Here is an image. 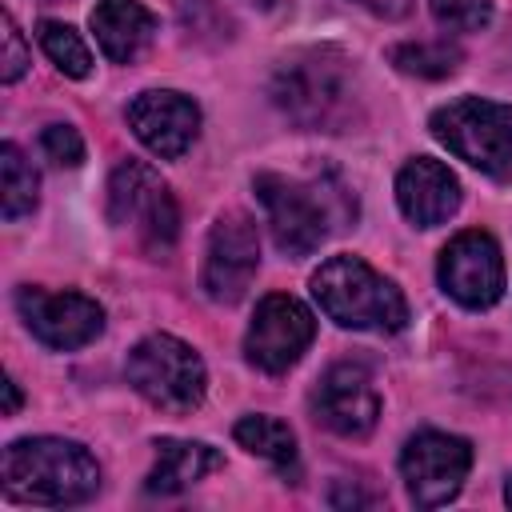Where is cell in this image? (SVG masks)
Listing matches in <instances>:
<instances>
[{"label": "cell", "mask_w": 512, "mask_h": 512, "mask_svg": "<svg viewBox=\"0 0 512 512\" xmlns=\"http://www.w3.org/2000/svg\"><path fill=\"white\" fill-rule=\"evenodd\" d=\"M0 480L24 504H84L100 488V464L76 440L28 436L12 440L0 456Z\"/></svg>", "instance_id": "6da1fadb"}, {"label": "cell", "mask_w": 512, "mask_h": 512, "mask_svg": "<svg viewBox=\"0 0 512 512\" xmlns=\"http://www.w3.org/2000/svg\"><path fill=\"white\" fill-rule=\"evenodd\" d=\"M312 296L328 320L340 328L400 332L408 324V304L392 280H384L360 256H332L312 276Z\"/></svg>", "instance_id": "7a4b0ae2"}, {"label": "cell", "mask_w": 512, "mask_h": 512, "mask_svg": "<svg viewBox=\"0 0 512 512\" xmlns=\"http://www.w3.org/2000/svg\"><path fill=\"white\" fill-rule=\"evenodd\" d=\"M272 100L304 128H340L352 112V68L336 48H308L280 64Z\"/></svg>", "instance_id": "3957f363"}, {"label": "cell", "mask_w": 512, "mask_h": 512, "mask_svg": "<svg viewBox=\"0 0 512 512\" xmlns=\"http://www.w3.org/2000/svg\"><path fill=\"white\" fill-rule=\"evenodd\" d=\"M432 136L464 164L492 180L512 176V108L480 96L452 100L432 112Z\"/></svg>", "instance_id": "277c9868"}, {"label": "cell", "mask_w": 512, "mask_h": 512, "mask_svg": "<svg viewBox=\"0 0 512 512\" xmlns=\"http://www.w3.org/2000/svg\"><path fill=\"white\" fill-rule=\"evenodd\" d=\"M128 384L160 412H192L204 400L208 372L204 360L176 336H148L128 352Z\"/></svg>", "instance_id": "5b68a950"}, {"label": "cell", "mask_w": 512, "mask_h": 512, "mask_svg": "<svg viewBox=\"0 0 512 512\" xmlns=\"http://www.w3.org/2000/svg\"><path fill=\"white\" fill-rule=\"evenodd\" d=\"M108 220L128 224L140 244L156 256H164L176 244L180 212L168 192V184L140 160H124L108 180Z\"/></svg>", "instance_id": "8992f818"}, {"label": "cell", "mask_w": 512, "mask_h": 512, "mask_svg": "<svg viewBox=\"0 0 512 512\" xmlns=\"http://www.w3.org/2000/svg\"><path fill=\"white\" fill-rule=\"evenodd\" d=\"M252 184H256V196H260V204L268 212V228H272L276 248L284 256H292V260L316 252L320 240L328 236L324 200L312 188H304V184H296L288 176H276V172H260Z\"/></svg>", "instance_id": "52a82bcc"}, {"label": "cell", "mask_w": 512, "mask_h": 512, "mask_svg": "<svg viewBox=\"0 0 512 512\" xmlns=\"http://www.w3.org/2000/svg\"><path fill=\"white\" fill-rule=\"evenodd\" d=\"M468 468H472L468 440L448 436V432H416L400 452V472H404L408 496L420 508L448 504L464 488Z\"/></svg>", "instance_id": "ba28073f"}, {"label": "cell", "mask_w": 512, "mask_h": 512, "mask_svg": "<svg viewBox=\"0 0 512 512\" xmlns=\"http://www.w3.org/2000/svg\"><path fill=\"white\" fill-rule=\"evenodd\" d=\"M312 336H316L312 312L296 296L272 292L256 304V316L244 336V356L260 372H288L308 352Z\"/></svg>", "instance_id": "9c48e42d"}, {"label": "cell", "mask_w": 512, "mask_h": 512, "mask_svg": "<svg viewBox=\"0 0 512 512\" xmlns=\"http://www.w3.org/2000/svg\"><path fill=\"white\" fill-rule=\"evenodd\" d=\"M20 320L28 332L60 352L84 348L104 328V308L84 292H48V288H20L16 292Z\"/></svg>", "instance_id": "30bf717a"}, {"label": "cell", "mask_w": 512, "mask_h": 512, "mask_svg": "<svg viewBox=\"0 0 512 512\" xmlns=\"http://www.w3.org/2000/svg\"><path fill=\"white\" fill-rule=\"evenodd\" d=\"M440 288L464 308H492L504 296V260L488 232H460L440 252Z\"/></svg>", "instance_id": "8fae6325"}, {"label": "cell", "mask_w": 512, "mask_h": 512, "mask_svg": "<svg viewBox=\"0 0 512 512\" xmlns=\"http://www.w3.org/2000/svg\"><path fill=\"white\" fill-rule=\"evenodd\" d=\"M256 268H260V240H256L252 220L240 212L220 216L208 232V256L200 272L204 296L216 304H236L248 292Z\"/></svg>", "instance_id": "7c38bea8"}, {"label": "cell", "mask_w": 512, "mask_h": 512, "mask_svg": "<svg viewBox=\"0 0 512 512\" xmlns=\"http://www.w3.org/2000/svg\"><path fill=\"white\" fill-rule=\"evenodd\" d=\"M312 412L336 436L360 440L376 428L380 396H376V388L360 364H332L312 392Z\"/></svg>", "instance_id": "4fadbf2b"}, {"label": "cell", "mask_w": 512, "mask_h": 512, "mask_svg": "<svg viewBox=\"0 0 512 512\" xmlns=\"http://www.w3.org/2000/svg\"><path fill=\"white\" fill-rule=\"evenodd\" d=\"M128 124L148 152H156L160 160H176L200 132V108L180 92L148 88L128 104Z\"/></svg>", "instance_id": "5bb4252c"}, {"label": "cell", "mask_w": 512, "mask_h": 512, "mask_svg": "<svg viewBox=\"0 0 512 512\" xmlns=\"http://www.w3.org/2000/svg\"><path fill=\"white\" fill-rule=\"evenodd\" d=\"M396 204L416 228H432L460 208V184L440 160L416 156L396 176Z\"/></svg>", "instance_id": "9a60e30c"}, {"label": "cell", "mask_w": 512, "mask_h": 512, "mask_svg": "<svg viewBox=\"0 0 512 512\" xmlns=\"http://www.w3.org/2000/svg\"><path fill=\"white\" fill-rule=\"evenodd\" d=\"M92 32H96L100 52L112 64H128L152 40L156 16L140 0H96V8H92Z\"/></svg>", "instance_id": "2e32d148"}, {"label": "cell", "mask_w": 512, "mask_h": 512, "mask_svg": "<svg viewBox=\"0 0 512 512\" xmlns=\"http://www.w3.org/2000/svg\"><path fill=\"white\" fill-rule=\"evenodd\" d=\"M212 468H220L216 448H208L200 440H156V464H152L144 488L156 496H172V492H184L188 484H196Z\"/></svg>", "instance_id": "e0dca14e"}, {"label": "cell", "mask_w": 512, "mask_h": 512, "mask_svg": "<svg viewBox=\"0 0 512 512\" xmlns=\"http://www.w3.org/2000/svg\"><path fill=\"white\" fill-rule=\"evenodd\" d=\"M232 436H236L240 448H248L252 456L276 464L280 472H296V436H292V428L284 420H276V416H244V420H236Z\"/></svg>", "instance_id": "ac0fdd59"}, {"label": "cell", "mask_w": 512, "mask_h": 512, "mask_svg": "<svg viewBox=\"0 0 512 512\" xmlns=\"http://www.w3.org/2000/svg\"><path fill=\"white\" fill-rule=\"evenodd\" d=\"M0 208H4V220H20L24 212L36 208V172L32 164L24 160V152L16 144H4L0 148Z\"/></svg>", "instance_id": "d6986e66"}, {"label": "cell", "mask_w": 512, "mask_h": 512, "mask_svg": "<svg viewBox=\"0 0 512 512\" xmlns=\"http://www.w3.org/2000/svg\"><path fill=\"white\" fill-rule=\"evenodd\" d=\"M388 60L408 72V76H420V80H440V76H452L456 64H460V48L448 44V40H412V44H396L388 52Z\"/></svg>", "instance_id": "ffe728a7"}, {"label": "cell", "mask_w": 512, "mask_h": 512, "mask_svg": "<svg viewBox=\"0 0 512 512\" xmlns=\"http://www.w3.org/2000/svg\"><path fill=\"white\" fill-rule=\"evenodd\" d=\"M40 48L48 52V60L64 72V76H72V80H84L88 72H92V52H88V44H84V36L72 28V24H56V20H44L40 24Z\"/></svg>", "instance_id": "44dd1931"}, {"label": "cell", "mask_w": 512, "mask_h": 512, "mask_svg": "<svg viewBox=\"0 0 512 512\" xmlns=\"http://www.w3.org/2000/svg\"><path fill=\"white\" fill-rule=\"evenodd\" d=\"M432 16L448 32H480L492 24V0H428Z\"/></svg>", "instance_id": "7402d4cb"}, {"label": "cell", "mask_w": 512, "mask_h": 512, "mask_svg": "<svg viewBox=\"0 0 512 512\" xmlns=\"http://www.w3.org/2000/svg\"><path fill=\"white\" fill-rule=\"evenodd\" d=\"M40 148H44V156H48L52 164H60V168H76V164L84 160V140H80V132H76L72 124H48V128L40 132Z\"/></svg>", "instance_id": "603a6c76"}, {"label": "cell", "mask_w": 512, "mask_h": 512, "mask_svg": "<svg viewBox=\"0 0 512 512\" xmlns=\"http://www.w3.org/2000/svg\"><path fill=\"white\" fill-rule=\"evenodd\" d=\"M0 40H4V56H0V80L4 84H12V80H20L24 76V68H28V48H24V36H20V28H16V20L12 16H4L0 20Z\"/></svg>", "instance_id": "cb8c5ba5"}, {"label": "cell", "mask_w": 512, "mask_h": 512, "mask_svg": "<svg viewBox=\"0 0 512 512\" xmlns=\"http://www.w3.org/2000/svg\"><path fill=\"white\" fill-rule=\"evenodd\" d=\"M332 508H368V504H376V496H368V492H360L356 484H348V480H340L336 488H332Z\"/></svg>", "instance_id": "d4e9b609"}, {"label": "cell", "mask_w": 512, "mask_h": 512, "mask_svg": "<svg viewBox=\"0 0 512 512\" xmlns=\"http://www.w3.org/2000/svg\"><path fill=\"white\" fill-rule=\"evenodd\" d=\"M356 4L368 8V12H376V16H384V20H400L412 8V0H356Z\"/></svg>", "instance_id": "484cf974"}, {"label": "cell", "mask_w": 512, "mask_h": 512, "mask_svg": "<svg viewBox=\"0 0 512 512\" xmlns=\"http://www.w3.org/2000/svg\"><path fill=\"white\" fill-rule=\"evenodd\" d=\"M16 408H20V388H16V380L8 376V380H4V416H16Z\"/></svg>", "instance_id": "4316f807"}, {"label": "cell", "mask_w": 512, "mask_h": 512, "mask_svg": "<svg viewBox=\"0 0 512 512\" xmlns=\"http://www.w3.org/2000/svg\"><path fill=\"white\" fill-rule=\"evenodd\" d=\"M248 4H252V8H264V12H268V8H276L280 0H248Z\"/></svg>", "instance_id": "83f0119b"}, {"label": "cell", "mask_w": 512, "mask_h": 512, "mask_svg": "<svg viewBox=\"0 0 512 512\" xmlns=\"http://www.w3.org/2000/svg\"><path fill=\"white\" fill-rule=\"evenodd\" d=\"M504 500L512 504V476H508V484H504Z\"/></svg>", "instance_id": "f1b7e54d"}]
</instances>
